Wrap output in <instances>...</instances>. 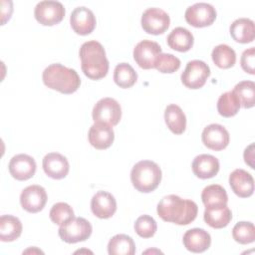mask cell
<instances>
[{"label": "cell", "instance_id": "1", "mask_svg": "<svg viewBox=\"0 0 255 255\" xmlns=\"http://www.w3.org/2000/svg\"><path fill=\"white\" fill-rule=\"evenodd\" d=\"M156 211L163 221L177 225H187L196 218L198 207L190 199H183L178 195L169 194L160 199Z\"/></svg>", "mask_w": 255, "mask_h": 255}, {"label": "cell", "instance_id": "2", "mask_svg": "<svg viewBox=\"0 0 255 255\" xmlns=\"http://www.w3.org/2000/svg\"><path fill=\"white\" fill-rule=\"evenodd\" d=\"M79 55L85 76L92 80H100L106 77L109 71V61L100 42L96 40L85 42L80 48Z\"/></svg>", "mask_w": 255, "mask_h": 255}, {"label": "cell", "instance_id": "3", "mask_svg": "<svg viewBox=\"0 0 255 255\" xmlns=\"http://www.w3.org/2000/svg\"><path fill=\"white\" fill-rule=\"evenodd\" d=\"M42 79L45 86L66 95L76 92L81 85V79L76 70L59 63L49 65L43 71Z\"/></svg>", "mask_w": 255, "mask_h": 255}, {"label": "cell", "instance_id": "4", "mask_svg": "<svg viewBox=\"0 0 255 255\" xmlns=\"http://www.w3.org/2000/svg\"><path fill=\"white\" fill-rule=\"evenodd\" d=\"M130 180L137 191L151 192L161 181V169L154 161L140 160L131 168Z\"/></svg>", "mask_w": 255, "mask_h": 255}, {"label": "cell", "instance_id": "5", "mask_svg": "<svg viewBox=\"0 0 255 255\" xmlns=\"http://www.w3.org/2000/svg\"><path fill=\"white\" fill-rule=\"evenodd\" d=\"M91 223L83 217H74L60 225L58 234L66 243H77L87 240L92 234Z\"/></svg>", "mask_w": 255, "mask_h": 255}, {"label": "cell", "instance_id": "6", "mask_svg": "<svg viewBox=\"0 0 255 255\" xmlns=\"http://www.w3.org/2000/svg\"><path fill=\"white\" fill-rule=\"evenodd\" d=\"M92 117L95 123L114 127L121 121L122 108L115 99L103 98L94 106Z\"/></svg>", "mask_w": 255, "mask_h": 255}, {"label": "cell", "instance_id": "7", "mask_svg": "<svg viewBox=\"0 0 255 255\" xmlns=\"http://www.w3.org/2000/svg\"><path fill=\"white\" fill-rule=\"evenodd\" d=\"M65 7L59 1L45 0L37 3L34 9L36 20L44 26H53L60 23L65 17Z\"/></svg>", "mask_w": 255, "mask_h": 255}, {"label": "cell", "instance_id": "8", "mask_svg": "<svg viewBox=\"0 0 255 255\" xmlns=\"http://www.w3.org/2000/svg\"><path fill=\"white\" fill-rule=\"evenodd\" d=\"M210 76L209 66L201 60H192L186 64L181 74L182 84L189 89L202 88Z\"/></svg>", "mask_w": 255, "mask_h": 255}, {"label": "cell", "instance_id": "9", "mask_svg": "<svg viewBox=\"0 0 255 255\" xmlns=\"http://www.w3.org/2000/svg\"><path fill=\"white\" fill-rule=\"evenodd\" d=\"M142 29L152 35H159L164 33L169 27V15L160 8L151 7L147 8L141 15Z\"/></svg>", "mask_w": 255, "mask_h": 255}, {"label": "cell", "instance_id": "10", "mask_svg": "<svg viewBox=\"0 0 255 255\" xmlns=\"http://www.w3.org/2000/svg\"><path fill=\"white\" fill-rule=\"evenodd\" d=\"M184 17L186 22L193 27H206L214 22L216 18V10L209 3L198 2L187 7Z\"/></svg>", "mask_w": 255, "mask_h": 255}, {"label": "cell", "instance_id": "11", "mask_svg": "<svg viewBox=\"0 0 255 255\" xmlns=\"http://www.w3.org/2000/svg\"><path fill=\"white\" fill-rule=\"evenodd\" d=\"M161 54V48L158 43L150 40L138 42L133 49V59L136 64L145 70L155 67L156 61Z\"/></svg>", "mask_w": 255, "mask_h": 255}, {"label": "cell", "instance_id": "12", "mask_svg": "<svg viewBox=\"0 0 255 255\" xmlns=\"http://www.w3.org/2000/svg\"><path fill=\"white\" fill-rule=\"evenodd\" d=\"M47 202V193L41 185H29L20 194V203L23 209L30 213L41 211Z\"/></svg>", "mask_w": 255, "mask_h": 255}, {"label": "cell", "instance_id": "13", "mask_svg": "<svg viewBox=\"0 0 255 255\" xmlns=\"http://www.w3.org/2000/svg\"><path fill=\"white\" fill-rule=\"evenodd\" d=\"M204 145L212 150H222L229 143L228 130L219 124H211L204 128L201 133Z\"/></svg>", "mask_w": 255, "mask_h": 255}, {"label": "cell", "instance_id": "14", "mask_svg": "<svg viewBox=\"0 0 255 255\" xmlns=\"http://www.w3.org/2000/svg\"><path fill=\"white\" fill-rule=\"evenodd\" d=\"M72 29L79 35H88L96 27V17L93 11L85 6L76 7L70 16Z\"/></svg>", "mask_w": 255, "mask_h": 255}, {"label": "cell", "instance_id": "15", "mask_svg": "<svg viewBox=\"0 0 255 255\" xmlns=\"http://www.w3.org/2000/svg\"><path fill=\"white\" fill-rule=\"evenodd\" d=\"M9 172L17 180H27L36 172L35 159L25 153L14 155L9 162Z\"/></svg>", "mask_w": 255, "mask_h": 255}, {"label": "cell", "instance_id": "16", "mask_svg": "<svg viewBox=\"0 0 255 255\" xmlns=\"http://www.w3.org/2000/svg\"><path fill=\"white\" fill-rule=\"evenodd\" d=\"M91 209L95 216L101 219H108L115 214L117 201L110 192L100 190L92 197Z\"/></svg>", "mask_w": 255, "mask_h": 255}, {"label": "cell", "instance_id": "17", "mask_svg": "<svg viewBox=\"0 0 255 255\" xmlns=\"http://www.w3.org/2000/svg\"><path fill=\"white\" fill-rule=\"evenodd\" d=\"M43 169L45 173L53 179H62L69 172L68 159L58 152L47 153L43 158Z\"/></svg>", "mask_w": 255, "mask_h": 255}, {"label": "cell", "instance_id": "18", "mask_svg": "<svg viewBox=\"0 0 255 255\" xmlns=\"http://www.w3.org/2000/svg\"><path fill=\"white\" fill-rule=\"evenodd\" d=\"M229 184L232 191L239 197L245 198L253 194L254 180L252 175L242 168L233 170L229 175Z\"/></svg>", "mask_w": 255, "mask_h": 255}, {"label": "cell", "instance_id": "19", "mask_svg": "<svg viewBox=\"0 0 255 255\" xmlns=\"http://www.w3.org/2000/svg\"><path fill=\"white\" fill-rule=\"evenodd\" d=\"M89 142L97 149H106L112 145L115 139L113 128L109 125L95 123L88 133Z\"/></svg>", "mask_w": 255, "mask_h": 255}, {"label": "cell", "instance_id": "20", "mask_svg": "<svg viewBox=\"0 0 255 255\" xmlns=\"http://www.w3.org/2000/svg\"><path fill=\"white\" fill-rule=\"evenodd\" d=\"M184 247L193 253H201L207 250L211 244L210 234L202 228H192L183 235Z\"/></svg>", "mask_w": 255, "mask_h": 255}, {"label": "cell", "instance_id": "21", "mask_svg": "<svg viewBox=\"0 0 255 255\" xmlns=\"http://www.w3.org/2000/svg\"><path fill=\"white\" fill-rule=\"evenodd\" d=\"M192 171L201 179L212 178L219 171V160L211 154H199L192 161Z\"/></svg>", "mask_w": 255, "mask_h": 255}, {"label": "cell", "instance_id": "22", "mask_svg": "<svg viewBox=\"0 0 255 255\" xmlns=\"http://www.w3.org/2000/svg\"><path fill=\"white\" fill-rule=\"evenodd\" d=\"M204 221L212 228L220 229L226 227L232 219V213L227 204L205 207Z\"/></svg>", "mask_w": 255, "mask_h": 255}, {"label": "cell", "instance_id": "23", "mask_svg": "<svg viewBox=\"0 0 255 255\" xmlns=\"http://www.w3.org/2000/svg\"><path fill=\"white\" fill-rule=\"evenodd\" d=\"M230 35L238 43H250L255 37L254 22L249 18H238L230 25Z\"/></svg>", "mask_w": 255, "mask_h": 255}, {"label": "cell", "instance_id": "24", "mask_svg": "<svg viewBox=\"0 0 255 255\" xmlns=\"http://www.w3.org/2000/svg\"><path fill=\"white\" fill-rule=\"evenodd\" d=\"M168 46L178 52L189 51L194 42L192 33L183 27L174 28L166 38Z\"/></svg>", "mask_w": 255, "mask_h": 255}, {"label": "cell", "instance_id": "25", "mask_svg": "<svg viewBox=\"0 0 255 255\" xmlns=\"http://www.w3.org/2000/svg\"><path fill=\"white\" fill-rule=\"evenodd\" d=\"M167 128L175 134H181L186 128V117L181 108L175 104L168 105L164 111Z\"/></svg>", "mask_w": 255, "mask_h": 255}, {"label": "cell", "instance_id": "26", "mask_svg": "<svg viewBox=\"0 0 255 255\" xmlns=\"http://www.w3.org/2000/svg\"><path fill=\"white\" fill-rule=\"evenodd\" d=\"M22 223L16 216L2 215L0 217V240L12 242L18 239L22 233Z\"/></svg>", "mask_w": 255, "mask_h": 255}, {"label": "cell", "instance_id": "27", "mask_svg": "<svg viewBox=\"0 0 255 255\" xmlns=\"http://www.w3.org/2000/svg\"><path fill=\"white\" fill-rule=\"evenodd\" d=\"M135 244L131 237L126 234H117L112 237L108 244V253L110 255H133Z\"/></svg>", "mask_w": 255, "mask_h": 255}, {"label": "cell", "instance_id": "28", "mask_svg": "<svg viewBox=\"0 0 255 255\" xmlns=\"http://www.w3.org/2000/svg\"><path fill=\"white\" fill-rule=\"evenodd\" d=\"M201 199L205 207L217 206L227 204L228 196L226 190L221 185L211 184L204 187L201 192Z\"/></svg>", "mask_w": 255, "mask_h": 255}, {"label": "cell", "instance_id": "29", "mask_svg": "<svg viewBox=\"0 0 255 255\" xmlns=\"http://www.w3.org/2000/svg\"><path fill=\"white\" fill-rule=\"evenodd\" d=\"M137 80V74L134 69L128 63H120L114 71L115 83L123 89L132 87Z\"/></svg>", "mask_w": 255, "mask_h": 255}, {"label": "cell", "instance_id": "30", "mask_svg": "<svg viewBox=\"0 0 255 255\" xmlns=\"http://www.w3.org/2000/svg\"><path fill=\"white\" fill-rule=\"evenodd\" d=\"M211 57L214 64L221 69L231 68L236 62L235 51L226 44H220L213 48Z\"/></svg>", "mask_w": 255, "mask_h": 255}, {"label": "cell", "instance_id": "31", "mask_svg": "<svg viewBox=\"0 0 255 255\" xmlns=\"http://www.w3.org/2000/svg\"><path fill=\"white\" fill-rule=\"evenodd\" d=\"M240 109V103L233 91L223 93L217 101V111L224 118L234 117Z\"/></svg>", "mask_w": 255, "mask_h": 255}, {"label": "cell", "instance_id": "32", "mask_svg": "<svg viewBox=\"0 0 255 255\" xmlns=\"http://www.w3.org/2000/svg\"><path fill=\"white\" fill-rule=\"evenodd\" d=\"M237 96L240 107L250 109L254 106L255 84L253 81H241L232 90Z\"/></svg>", "mask_w": 255, "mask_h": 255}, {"label": "cell", "instance_id": "33", "mask_svg": "<svg viewBox=\"0 0 255 255\" xmlns=\"http://www.w3.org/2000/svg\"><path fill=\"white\" fill-rule=\"evenodd\" d=\"M233 239L240 244H249L255 240V228L252 222H237L232 229Z\"/></svg>", "mask_w": 255, "mask_h": 255}, {"label": "cell", "instance_id": "34", "mask_svg": "<svg viewBox=\"0 0 255 255\" xmlns=\"http://www.w3.org/2000/svg\"><path fill=\"white\" fill-rule=\"evenodd\" d=\"M50 219L58 225H62L68 220L74 218L73 208L66 202H58L54 204L50 210Z\"/></svg>", "mask_w": 255, "mask_h": 255}, {"label": "cell", "instance_id": "35", "mask_svg": "<svg viewBox=\"0 0 255 255\" xmlns=\"http://www.w3.org/2000/svg\"><path fill=\"white\" fill-rule=\"evenodd\" d=\"M157 229L155 220L149 215H141L134 222V230L136 234L142 238L152 237Z\"/></svg>", "mask_w": 255, "mask_h": 255}, {"label": "cell", "instance_id": "36", "mask_svg": "<svg viewBox=\"0 0 255 255\" xmlns=\"http://www.w3.org/2000/svg\"><path fill=\"white\" fill-rule=\"evenodd\" d=\"M180 67V60L172 54L161 53L156 61L155 69L161 73H174Z\"/></svg>", "mask_w": 255, "mask_h": 255}, {"label": "cell", "instance_id": "37", "mask_svg": "<svg viewBox=\"0 0 255 255\" xmlns=\"http://www.w3.org/2000/svg\"><path fill=\"white\" fill-rule=\"evenodd\" d=\"M254 61H255L254 47L246 49L241 55L240 63H241L242 69L250 75H254Z\"/></svg>", "mask_w": 255, "mask_h": 255}, {"label": "cell", "instance_id": "38", "mask_svg": "<svg viewBox=\"0 0 255 255\" xmlns=\"http://www.w3.org/2000/svg\"><path fill=\"white\" fill-rule=\"evenodd\" d=\"M244 160L245 162L250 165L251 168H254L253 160H254V143H251L249 146H247L244 150Z\"/></svg>", "mask_w": 255, "mask_h": 255}]
</instances>
